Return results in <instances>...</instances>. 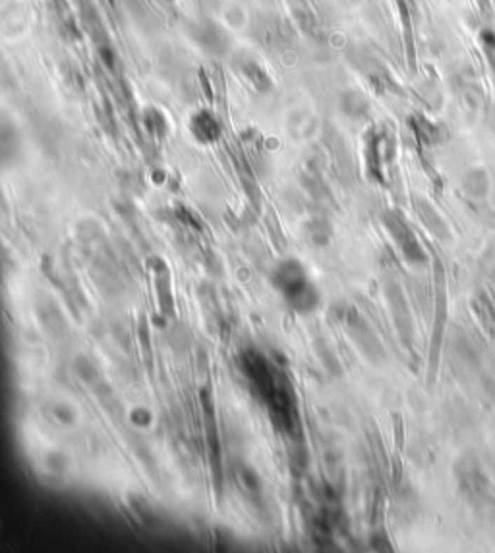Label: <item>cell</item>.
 <instances>
[{"label":"cell","instance_id":"6da1fadb","mask_svg":"<svg viewBox=\"0 0 495 553\" xmlns=\"http://www.w3.org/2000/svg\"><path fill=\"white\" fill-rule=\"evenodd\" d=\"M384 223L387 231L391 233L393 240L397 242L402 256L407 257V261H410V264H423L426 261V254H423L420 242L412 233V228L407 225V221L397 211L385 213Z\"/></svg>","mask_w":495,"mask_h":553},{"label":"cell","instance_id":"7a4b0ae2","mask_svg":"<svg viewBox=\"0 0 495 553\" xmlns=\"http://www.w3.org/2000/svg\"><path fill=\"white\" fill-rule=\"evenodd\" d=\"M364 155H366V169L369 178L377 180L379 184H384V169L385 161H387V144L389 137L385 134V130L372 128L366 134V142H364Z\"/></svg>","mask_w":495,"mask_h":553},{"label":"cell","instance_id":"3957f363","mask_svg":"<svg viewBox=\"0 0 495 553\" xmlns=\"http://www.w3.org/2000/svg\"><path fill=\"white\" fill-rule=\"evenodd\" d=\"M341 109L348 118H366L369 114V103L367 99L358 91H344L341 97Z\"/></svg>","mask_w":495,"mask_h":553},{"label":"cell","instance_id":"277c9868","mask_svg":"<svg viewBox=\"0 0 495 553\" xmlns=\"http://www.w3.org/2000/svg\"><path fill=\"white\" fill-rule=\"evenodd\" d=\"M400 12V20H402V29H405V45H407V57L408 64L414 70L416 68V50H414V37H412V20H410V12L405 0H397Z\"/></svg>","mask_w":495,"mask_h":553},{"label":"cell","instance_id":"5b68a950","mask_svg":"<svg viewBox=\"0 0 495 553\" xmlns=\"http://www.w3.org/2000/svg\"><path fill=\"white\" fill-rule=\"evenodd\" d=\"M410 126H412V130H414L416 137L420 139V142H423V144H435L438 142V136H440V132H438V126L435 124H431L428 118H423V116H420V114H416V116H412L410 118Z\"/></svg>","mask_w":495,"mask_h":553},{"label":"cell","instance_id":"8992f818","mask_svg":"<svg viewBox=\"0 0 495 553\" xmlns=\"http://www.w3.org/2000/svg\"><path fill=\"white\" fill-rule=\"evenodd\" d=\"M480 47H482V53L486 57V62L489 66V70L494 74L495 80V29L491 27H484L480 32Z\"/></svg>","mask_w":495,"mask_h":553},{"label":"cell","instance_id":"52a82bcc","mask_svg":"<svg viewBox=\"0 0 495 553\" xmlns=\"http://www.w3.org/2000/svg\"><path fill=\"white\" fill-rule=\"evenodd\" d=\"M420 215H422L423 223L430 226V231H433L435 234H440V238H447V226L445 223L441 221V217L433 211V209L426 203V201H420Z\"/></svg>","mask_w":495,"mask_h":553},{"label":"cell","instance_id":"ba28073f","mask_svg":"<svg viewBox=\"0 0 495 553\" xmlns=\"http://www.w3.org/2000/svg\"><path fill=\"white\" fill-rule=\"evenodd\" d=\"M478 4H480V8L486 10L484 14H487V16H489V12H491V6H489V0H478Z\"/></svg>","mask_w":495,"mask_h":553}]
</instances>
